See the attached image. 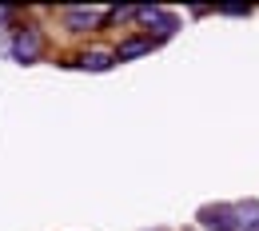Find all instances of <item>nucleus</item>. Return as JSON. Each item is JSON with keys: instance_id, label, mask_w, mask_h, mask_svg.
Here are the masks:
<instances>
[{"instance_id": "6", "label": "nucleus", "mask_w": 259, "mask_h": 231, "mask_svg": "<svg viewBox=\"0 0 259 231\" xmlns=\"http://www.w3.org/2000/svg\"><path fill=\"white\" fill-rule=\"evenodd\" d=\"M152 48H160V40H152V36H128V40H120V48H112V56L116 60H136V56H148Z\"/></svg>"}, {"instance_id": "7", "label": "nucleus", "mask_w": 259, "mask_h": 231, "mask_svg": "<svg viewBox=\"0 0 259 231\" xmlns=\"http://www.w3.org/2000/svg\"><path fill=\"white\" fill-rule=\"evenodd\" d=\"M231 207H235V231H259V199H243Z\"/></svg>"}, {"instance_id": "1", "label": "nucleus", "mask_w": 259, "mask_h": 231, "mask_svg": "<svg viewBox=\"0 0 259 231\" xmlns=\"http://www.w3.org/2000/svg\"><path fill=\"white\" fill-rule=\"evenodd\" d=\"M8 56H12L16 64H36V60L44 56V32H40L36 24L16 28L12 40H8Z\"/></svg>"}, {"instance_id": "4", "label": "nucleus", "mask_w": 259, "mask_h": 231, "mask_svg": "<svg viewBox=\"0 0 259 231\" xmlns=\"http://www.w3.org/2000/svg\"><path fill=\"white\" fill-rule=\"evenodd\" d=\"M199 227L203 231H235V207L231 203H207V207H199Z\"/></svg>"}, {"instance_id": "2", "label": "nucleus", "mask_w": 259, "mask_h": 231, "mask_svg": "<svg viewBox=\"0 0 259 231\" xmlns=\"http://www.w3.org/2000/svg\"><path fill=\"white\" fill-rule=\"evenodd\" d=\"M136 20L156 28V32H148L152 40H167V36H176V28H180V16L160 8V4H136Z\"/></svg>"}, {"instance_id": "5", "label": "nucleus", "mask_w": 259, "mask_h": 231, "mask_svg": "<svg viewBox=\"0 0 259 231\" xmlns=\"http://www.w3.org/2000/svg\"><path fill=\"white\" fill-rule=\"evenodd\" d=\"M112 64H116L112 48H88V52L72 56V68H80V72H108Z\"/></svg>"}, {"instance_id": "3", "label": "nucleus", "mask_w": 259, "mask_h": 231, "mask_svg": "<svg viewBox=\"0 0 259 231\" xmlns=\"http://www.w3.org/2000/svg\"><path fill=\"white\" fill-rule=\"evenodd\" d=\"M104 20H108V8H64L60 12V24L68 32H96L104 28Z\"/></svg>"}]
</instances>
